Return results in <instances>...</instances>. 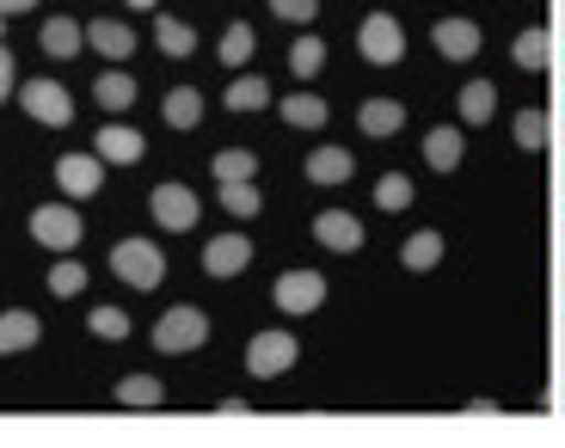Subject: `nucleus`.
<instances>
[{
	"instance_id": "f257e3e1",
	"label": "nucleus",
	"mask_w": 565,
	"mask_h": 448,
	"mask_svg": "<svg viewBox=\"0 0 565 448\" xmlns=\"http://www.w3.org/2000/svg\"><path fill=\"white\" fill-rule=\"evenodd\" d=\"M203 344H210V313L203 308H167L154 320V351L191 356V351H203Z\"/></svg>"
},
{
	"instance_id": "f03ea898",
	"label": "nucleus",
	"mask_w": 565,
	"mask_h": 448,
	"mask_svg": "<svg viewBox=\"0 0 565 448\" xmlns=\"http://www.w3.org/2000/svg\"><path fill=\"white\" fill-rule=\"evenodd\" d=\"M111 270L129 282V289H160V282H167V253L148 246V239H117V246H111Z\"/></svg>"
},
{
	"instance_id": "7ed1b4c3",
	"label": "nucleus",
	"mask_w": 565,
	"mask_h": 448,
	"mask_svg": "<svg viewBox=\"0 0 565 448\" xmlns=\"http://www.w3.org/2000/svg\"><path fill=\"white\" fill-rule=\"evenodd\" d=\"M356 50H363L375 68H394V62L406 56V25H399L394 13H369L363 25H356Z\"/></svg>"
},
{
	"instance_id": "20e7f679",
	"label": "nucleus",
	"mask_w": 565,
	"mask_h": 448,
	"mask_svg": "<svg viewBox=\"0 0 565 448\" xmlns=\"http://www.w3.org/2000/svg\"><path fill=\"white\" fill-rule=\"evenodd\" d=\"M296 356H301V344L270 326V332H258L253 344H246V375H253V381H277L282 369H296Z\"/></svg>"
},
{
	"instance_id": "39448f33",
	"label": "nucleus",
	"mask_w": 565,
	"mask_h": 448,
	"mask_svg": "<svg viewBox=\"0 0 565 448\" xmlns=\"http://www.w3.org/2000/svg\"><path fill=\"white\" fill-rule=\"evenodd\" d=\"M31 239L50 246V253H74L81 246V210L74 203H43V210H31Z\"/></svg>"
},
{
	"instance_id": "423d86ee",
	"label": "nucleus",
	"mask_w": 565,
	"mask_h": 448,
	"mask_svg": "<svg viewBox=\"0 0 565 448\" xmlns=\"http://www.w3.org/2000/svg\"><path fill=\"white\" fill-rule=\"evenodd\" d=\"M19 105H25L31 124H50V129L74 124V98H68V86H56V81H25L19 86Z\"/></svg>"
},
{
	"instance_id": "0eeeda50",
	"label": "nucleus",
	"mask_w": 565,
	"mask_h": 448,
	"mask_svg": "<svg viewBox=\"0 0 565 448\" xmlns=\"http://www.w3.org/2000/svg\"><path fill=\"white\" fill-rule=\"evenodd\" d=\"M148 203H154V222L167 227V234H191V227L203 222V203H198V191H184V184H160L154 196H148Z\"/></svg>"
},
{
	"instance_id": "6e6552de",
	"label": "nucleus",
	"mask_w": 565,
	"mask_h": 448,
	"mask_svg": "<svg viewBox=\"0 0 565 448\" xmlns=\"http://www.w3.org/2000/svg\"><path fill=\"white\" fill-rule=\"evenodd\" d=\"M270 301H277L282 313H313L326 301V277L320 270H282L277 289H270Z\"/></svg>"
},
{
	"instance_id": "1a4fd4ad",
	"label": "nucleus",
	"mask_w": 565,
	"mask_h": 448,
	"mask_svg": "<svg viewBox=\"0 0 565 448\" xmlns=\"http://www.w3.org/2000/svg\"><path fill=\"white\" fill-rule=\"evenodd\" d=\"M313 239H320L326 253L351 258V253H363V222H356L351 210H320L313 215Z\"/></svg>"
},
{
	"instance_id": "9d476101",
	"label": "nucleus",
	"mask_w": 565,
	"mask_h": 448,
	"mask_svg": "<svg viewBox=\"0 0 565 448\" xmlns=\"http://www.w3.org/2000/svg\"><path fill=\"white\" fill-rule=\"evenodd\" d=\"M430 43H437L443 62H473L480 56V25H473V19H437V25H430Z\"/></svg>"
},
{
	"instance_id": "9b49d317",
	"label": "nucleus",
	"mask_w": 565,
	"mask_h": 448,
	"mask_svg": "<svg viewBox=\"0 0 565 448\" xmlns=\"http://www.w3.org/2000/svg\"><path fill=\"white\" fill-rule=\"evenodd\" d=\"M56 184H62V196H99L105 160L99 154H62L56 160Z\"/></svg>"
},
{
	"instance_id": "f8f14e48",
	"label": "nucleus",
	"mask_w": 565,
	"mask_h": 448,
	"mask_svg": "<svg viewBox=\"0 0 565 448\" xmlns=\"http://www.w3.org/2000/svg\"><path fill=\"white\" fill-rule=\"evenodd\" d=\"M246 265H253V239L246 234H215L210 246H203V270H210V277H241Z\"/></svg>"
},
{
	"instance_id": "ddd939ff",
	"label": "nucleus",
	"mask_w": 565,
	"mask_h": 448,
	"mask_svg": "<svg viewBox=\"0 0 565 448\" xmlns=\"http://www.w3.org/2000/svg\"><path fill=\"white\" fill-rule=\"evenodd\" d=\"M38 43H43V56H50V62H74V56H81V43H86V31L74 25L68 13H50V19H43V31H38Z\"/></svg>"
},
{
	"instance_id": "4468645a",
	"label": "nucleus",
	"mask_w": 565,
	"mask_h": 448,
	"mask_svg": "<svg viewBox=\"0 0 565 448\" xmlns=\"http://www.w3.org/2000/svg\"><path fill=\"white\" fill-rule=\"evenodd\" d=\"M141 148H148V141H141L129 124H105V129H99V141H93V154H99L105 167H136Z\"/></svg>"
},
{
	"instance_id": "2eb2a0df",
	"label": "nucleus",
	"mask_w": 565,
	"mask_h": 448,
	"mask_svg": "<svg viewBox=\"0 0 565 448\" xmlns=\"http://www.w3.org/2000/svg\"><path fill=\"white\" fill-rule=\"evenodd\" d=\"M356 129H363V136H399V129H406V105H399V98H363V105H356Z\"/></svg>"
},
{
	"instance_id": "dca6fc26",
	"label": "nucleus",
	"mask_w": 565,
	"mask_h": 448,
	"mask_svg": "<svg viewBox=\"0 0 565 448\" xmlns=\"http://www.w3.org/2000/svg\"><path fill=\"white\" fill-rule=\"evenodd\" d=\"M301 172H308V184H351L356 154H351V148H313Z\"/></svg>"
},
{
	"instance_id": "f3484780",
	"label": "nucleus",
	"mask_w": 565,
	"mask_h": 448,
	"mask_svg": "<svg viewBox=\"0 0 565 448\" xmlns=\"http://www.w3.org/2000/svg\"><path fill=\"white\" fill-rule=\"evenodd\" d=\"M38 313L31 308H7L0 313V356H19V351H31V344H38Z\"/></svg>"
},
{
	"instance_id": "a211bd4d",
	"label": "nucleus",
	"mask_w": 565,
	"mask_h": 448,
	"mask_svg": "<svg viewBox=\"0 0 565 448\" xmlns=\"http://www.w3.org/2000/svg\"><path fill=\"white\" fill-rule=\"evenodd\" d=\"M461 154H467V141H461V129H430V136H424V167L430 172H455L461 167Z\"/></svg>"
},
{
	"instance_id": "6ab92c4d",
	"label": "nucleus",
	"mask_w": 565,
	"mask_h": 448,
	"mask_svg": "<svg viewBox=\"0 0 565 448\" xmlns=\"http://www.w3.org/2000/svg\"><path fill=\"white\" fill-rule=\"evenodd\" d=\"M86 43H93L99 56H111V62L136 56V31H129V25H117V19H93V25H86Z\"/></svg>"
},
{
	"instance_id": "aec40b11",
	"label": "nucleus",
	"mask_w": 565,
	"mask_h": 448,
	"mask_svg": "<svg viewBox=\"0 0 565 448\" xmlns=\"http://www.w3.org/2000/svg\"><path fill=\"white\" fill-rule=\"evenodd\" d=\"M277 111H282V124H289V129H326L332 105H326V98H313V93H289Z\"/></svg>"
},
{
	"instance_id": "412c9836",
	"label": "nucleus",
	"mask_w": 565,
	"mask_h": 448,
	"mask_svg": "<svg viewBox=\"0 0 565 448\" xmlns=\"http://www.w3.org/2000/svg\"><path fill=\"white\" fill-rule=\"evenodd\" d=\"M510 56H516V68H529V74H541L553 62V38L541 25H529V31H516V43H510Z\"/></svg>"
},
{
	"instance_id": "4be33fe9",
	"label": "nucleus",
	"mask_w": 565,
	"mask_h": 448,
	"mask_svg": "<svg viewBox=\"0 0 565 448\" xmlns=\"http://www.w3.org/2000/svg\"><path fill=\"white\" fill-rule=\"evenodd\" d=\"M160 117H167L172 129H198L203 124V93L198 86H172L167 105H160Z\"/></svg>"
},
{
	"instance_id": "5701e85b",
	"label": "nucleus",
	"mask_w": 565,
	"mask_h": 448,
	"mask_svg": "<svg viewBox=\"0 0 565 448\" xmlns=\"http://www.w3.org/2000/svg\"><path fill=\"white\" fill-rule=\"evenodd\" d=\"M399 265H406V270H437L443 265V234H437V227H418V234L399 246Z\"/></svg>"
},
{
	"instance_id": "b1692460",
	"label": "nucleus",
	"mask_w": 565,
	"mask_h": 448,
	"mask_svg": "<svg viewBox=\"0 0 565 448\" xmlns=\"http://www.w3.org/2000/svg\"><path fill=\"white\" fill-rule=\"evenodd\" d=\"M154 43H160V56H191L198 50V31L184 25V19H172V13H154Z\"/></svg>"
},
{
	"instance_id": "393cba45",
	"label": "nucleus",
	"mask_w": 565,
	"mask_h": 448,
	"mask_svg": "<svg viewBox=\"0 0 565 448\" xmlns=\"http://www.w3.org/2000/svg\"><path fill=\"white\" fill-rule=\"evenodd\" d=\"M160 399H167V387H160L154 375H124L117 381V406H129V412H154Z\"/></svg>"
},
{
	"instance_id": "a878e982",
	"label": "nucleus",
	"mask_w": 565,
	"mask_h": 448,
	"mask_svg": "<svg viewBox=\"0 0 565 448\" xmlns=\"http://www.w3.org/2000/svg\"><path fill=\"white\" fill-rule=\"evenodd\" d=\"M498 111V86L492 81H467L461 86V124H492Z\"/></svg>"
},
{
	"instance_id": "bb28decb",
	"label": "nucleus",
	"mask_w": 565,
	"mask_h": 448,
	"mask_svg": "<svg viewBox=\"0 0 565 448\" xmlns=\"http://www.w3.org/2000/svg\"><path fill=\"white\" fill-rule=\"evenodd\" d=\"M510 136H516V148H523V154H541V148H547V136H553V124L541 111H516V117H510Z\"/></svg>"
},
{
	"instance_id": "cd10ccee",
	"label": "nucleus",
	"mask_w": 565,
	"mask_h": 448,
	"mask_svg": "<svg viewBox=\"0 0 565 448\" xmlns=\"http://www.w3.org/2000/svg\"><path fill=\"white\" fill-rule=\"evenodd\" d=\"M289 68H296V81H313V74L326 68V43L313 38V31H301V38L289 43Z\"/></svg>"
},
{
	"instance_id": "c85d7f7f",
	"label": "nucleus",
	"mask_w": 565,
	"mask_h": 448,
	"mask_svg": "<svg viewBox=\"0 0 565 448\" xmlns=\"http://www.w3.org/2000/svg\"><path fill=\"white\" fill-rule=\"evenodd\" d=\"M215 179H222V184L258 179V154H253V148H222V154H215Z\"/></svg>"
},
{
	"instance_id": "c756f323",
	"label": "nucleus",
	"mask_w": 565,
	"mask_h": 448,
	"mask_svg": "<svg viewBox=\"0 0 565 448\" xmlns=\"http://www.w3.org/2000/svg\"><path fill=\"white\" fill-rule=\"evenodd\" d=\"M265 105H270V86L265 81H258V74H241V81H234V86H227V111H265Z\"/></svg>"
},
{
	"instance_id": "7c9ffc66",
	"label": "nucleus",
	"mask_w": 565,
	"mask_h": 448,
	"mask_svg": "<svg viewBox=\"0 0 565 448\" xmlns=\"http://www.w3.org/2000/svg\"><path fill=\"white\" fill-rule=\"evenodd\" d=\"M253 50H258L253 25H227V31H222V50H215V56H222L227 68H246V62H253Z\"/></svg>"
},
{
	"instance_id": "2f4dec72",
	"label": "nucleus",
	"mask_w": 565,
	"mask_h": 448,
	"mask_svg": "<svg viewBox=\"0 0 565 448\" xmlns=\"http://www.w3.org/2000/svg\"><path fill=\"white\" fill-rule=\"evenodd\" d=\"M93 98H99L105 111H129V105H136V81H129V74H99Z\"/></svg>"
},
{
	"instance_id": "473e14b6",
	"label": "nucleus",
	"mask_w": 565,
	"mask_h": 448,
	"mask_svg": "<svg viewBox=\"0 0 565 448\" xmlns=\"http://www.w3.org/2000/svg\"><path fill=\"white\" fill-rule=\"evenodd\" d=\"M222 210H227V215H241V222H253V215L265 210V196H258L253 179H246V184H222Z\"/></svg>"
},
{
	"instance_id": "72a5a7b5",
	"label": "nucleus",
	"mask_w": 565,
	"mask_h": 448,
	"mask_svg": "<svg viewBox=\"0 0 565 448\" xmlns=\"http://www.w3.org/2000/svg\"><path fill=\"white\" fill-rule=\"evenodd\" d=\"M375 210H387V215L412 210V179H406V172H387V179L375 184Z\"/></svg>"
},
{
	"instance_id": "f704fd0d",
	"label": "nucleus",
	"mask_w": 565,
	"mask_h": 448,
	"mask_svg": "<svg viewBox=\"0 0 565 448\" xmlns=\"http://www.w3.org/2000/svg\"><path fill=\"white\" fill-rule=\"evenodd\" d=\"M86 332L111 338V344H117V338H129V313L124 308H93V313H86Z\"/></svg>"
},
{
	"instance_id": "c9c22d12",
	"label": "nucleus",
	"mask_w": 565,
	"mask_h": 448,
	"mask_svg": "<svg viewBox=\"0 0 565 448\" xmlns=\"http://www.w3.org/2000/svg\"><path fill=\"white\" fill-rule=\"evenodd\" d=\"M86 289V265L81 258H62L56 270H50V295H81Z\"/></svg>"
},
{
	"instance_id": "e433bc0d",
	"label": "nucleus",
	"mask_w": 565,
	"mask_h": 448,
	"mask_svg": "<svg viewBox=\"0 0 565 448\" xmlns=\"http://www.w3.org/2000/svg\"><path fill=\"white\" fill-rule=\"evenodd\" d=\"M270 13H277L282 25H308V19L320 13V0H270Z\"/></svg>"
},
{
	"instance_id": "4c0bfd02",
	"label": "nucleus",
	"mask_w": 565,
	"mask_h": 448,
	"mask_svg": "<svg viewBox=\"0 0 565 448\" xmlns=\"http://www.w3.org/2000/svg\"><path fill=\"white\" fill-rule=\"evenodd\" d=\"M19 93V68H13V50L0 43V98H13Z\"/></svg>"
},
{
	"instance_id": "58836bf2",
	"label": "nucleus",
	"mask_w": 565,
	"mask_h": 448,
	"mask_svg": "<svg viewBox=\"0 0 565 448\" xmlns=\"http://www.w3.org/2000/svg\"><path fill=\"white\" fill-rule=\"evenodd\" d=\"M498 412H504L498 399H473V406H467V418H498Z\"/></svg>"
},
{
	"instance_id": "ea45409f",
	"label": "nucleus",
	"mask_w": 565,
	"mask_h": 448,
	"mask_svg": "<svg viewBox=\"0 0 565 448\" xmlns=\"http://www.w3.org/2000/svg\"><path fill=\"white\" fill-rule=\"evenodd\" d=\"M38 0H0V19H19V13H31Z\"/></svg>"
},
{
	"instance_id": "a19ab883",
	"label": "nucleus",
	"mask_w": 565,
	"mask_h": 448,
	"mask_svg": "<svg viewBox=\"0 0 565 448\" xmlns=\"http://www.w3.org/2000/svg\"><path fill=\"white\" fill-rule=\"evenodd\" d=\"M129 13H160V0H124Z\"/></svg>"
},
{
	"instance_id": "79ce46f5",
	"label": "nucleus",
	"mask_w": 565,
	"mask_h": 448,
	"mask_svg": "<svg viewBox=\"0 0 565 448\" xmlns=\"http://www.w3.org/2000/svg\"><path fill=\"white\" fill-rule=\"evenodd\" d=\"M559 111H565V105H559Z\"/></svg>"
}]
</instances>
